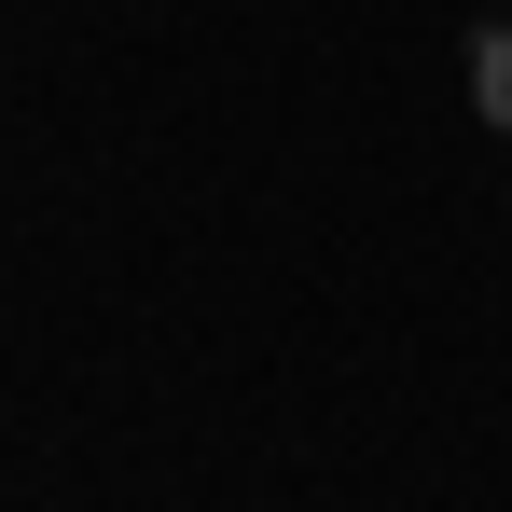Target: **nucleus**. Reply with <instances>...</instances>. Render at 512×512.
Listing matches in <instances>:
<instances>
[{
    "mask_svg": "<svg viewBox=\"0 0 512 512\" xmlns=\"http://www.w3.org/2000/svg\"><path fill=\"white\" fill-rule=\"evenodd\" d=\"M471 111L512 139V28H485V42H471Z\"/></svg>",
    "mask_w": 512,
    "mask_h": 512,
    "instance_id": "obj_1",
    "label": "nucleus"
}]
</instances>
